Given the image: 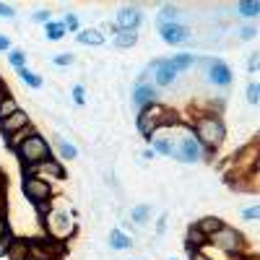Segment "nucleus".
I'll return each instance as SVG.
<instances>
[{
  "label": "nucleus",
  "instance_id": "37998d69",
  "mask_svg": "<svg viewBox=\"0 0 260 260\" xmlns=\"http://www.w3.org/2000/svg\"><path fill=\"white\" fill-rule=\"evenodd\" d=\"M190 260H211V257H208V255H206V252H201V250H195V252H192V257H190Z\"/></svg>",
  "mask_w": 260,
  "mask_h": 260
},
{
  "label": "nucleus",
  "instance_id": "39448f33",
  "mask_svg": "<svg viewBox=\"0 0 260 260\" xmlns=\"http://www.w3.org/2000/svg\"><path fill=\"white\" fill-rule=\"evenodd\" d=\"M24 195L29 201H34L37 206H45L52 198V185L47 180H37V177H26L24 180Z\"/></svg>",
  "mask_w": 260,
  "mask_h": 260
},
{
  "label": "nucleus",
  "instance_id": "de8ad7c7",
  "mask_svg": "<svg viewBox=\"0 0 260 260\" xmlns=\"http://www.w3.org/2000/svg\"><path fill=\"white\" fill-rule=\"evenodd\" d=\"M247 260H257V257H247Z\"/></svg>",
  "mask_w": 260,
  "mask_h": 260
},
{
  "label": "nucleus",
  "instance_id": "79ce46f5",
  "mask_svg": "<svg viewBox=\"0 0 260 260\" xmlns=\"http://www.w3.org/2000/svg\"><path fill=\"white\" fill-rule=\"evenodd\" d=\"M11 47V42H8V37H3V34H0V52H6Z\"/></svg>",
  "mask_w": 260,
  "mask_h": 260
},
{
  "label": "nucleus",
  "instance_id": "dca6fc26",
  "mask_svg": "<svg viewBox=\"0 0 260 260\" xmlns=\"http://www.w3.org/2000/svg\"><path fill=\"white\" fill-rule=\"evenodd\" d=\"M224 226V221L221 219H216V216H208V219H201L198 224H195V229H198L203 237H211L213 232H219Z\"/></svg>",
  "mask_w": 260,
  "mask_h": 260
},
{
  "label": "nucleus",
  "instance_id": "6ab92c4d",
  "mask_svg": "<svg viewBox=\"0 0 260 260\" xmlns=\"http://www.w3.org/2000/svg\"><path fill=\"white\" fill-rule=\"evenodd\" d=\"M169 62V68L175 71V73H182V71H187L190 65L195 62V57L192 55H177V57H172V60H167Z\"/></svg>",
  "mask_w": 260,
  "mask_h": 260
},
{
  "label": "nucleus",
  "instance_id": "a211bd4d",
  "mask_svg": "<svg viewBox=\"0 0 260 260\" xmlns=\"http://www.w3.org/2000/svg\"><path fill=\"white\" fill-rule=\"evenodd\" d=\"M78 42H81V45H94V47H99L102 42H104V34L96 31V29H86V31L78 34Z\"/></svg>",
  "mask_w": 260,
  "mask_h": 260
},
{
  "label": "nucleus",
  "instance_id": "a878e982",
  "mask_svg": "<svg viewBox=\"0 0 260 260\" xmlns=\"http://www.w3.org/2000/svg\"><path fill=\"white\" fill-rule=\"evenodd\" d=\"M130 216H133V221H136V224H146V221H148V216H151V208H148V206H136Z\"/></svg>",
  "mask_w": 260,
  "mask_h": 260
},
{
  "label": "nucleus",
  "instance_id": "423d86ee",
  "mask_svg": "<svg viewBox=\"0 0 260 260\" xmlns=\"http://www.w3.org/2000/svg\"><path fill=\"white\" fill-rule=\"evenodd\" d=\"M172 156L175 159H180V161H185V164H195L201 156H203V146L195 141L192 136H185L177 146H175V151H172Z\"/></svg>",
  "mask_w": 260,
  "mask_h": 260
},
{
  "label": "nucleus",
  "instance_id": "bb28decb",
  "mask_svg": "<svg viewBox=\"0 0 260 260\" xmlns=\"http://www.w3.org/2000/svg\"><path fill=\"white\" fill-rule=\"evenodd\" d=\"M177 16H180V8H177V6H164V8H161V18H164V24H175Z\"/></svg>",
  "mask_w": 260,
  "mask_h": 260
},
{
  "label": "nucleus",
  "instance_id": "ea45409f",
  "mask_svg": "<svg viewBox=\"0 0 260 260\" xmlns=\"http://www.w3.org/2000/svg\"><path fill=\"white\" fill-rule=\"evenodd\" d=\"M8 247H11V240H0V257L8 255Z\"/></svg>",
  "mask_w": 260,
  "mask_h": 260
},
{
  "label": "nucleus",
  "instance_id": "72a5a7b5",
  "mask_svg": "<svg viewBox=\"0 0 260 260\" xmlns=\"http://www.w3.org/2000/svg\"><path fill=\"white\" fill-rule=\"evenodd\" d=\"M26 136H31V130H29V127H24V130H18V133H16V136H13V141H11V146H13V148H16V146H18V143H21V141H24V138H26Z\"/></svg>",
  "mask_w": 260,
  "mask_h": 260
},
{
  "label": "nucleus",
  "instance_id": "473e14b6",
  "mask_svg": "<svg viewBox=\"0 0 260 260\" xmlns=\"http://www.w3.org/2000/svg\"><path fill=\"white\" fill-rule=\"evenodd\" d=\"M73 60H76V57H73V52H65V55H57L52 62H55V65H71Z\"/></svg>",
  "mask_w": 260,
  "mask_h": 260
},
{
  "label": "nucleus",
  "instance_id": "c756f323",
  "mask_svg": "<svg viewBox=\"0 0 260 260\" xmlns=\"http://www.w3.org/2000/svg\"><path fill=\"white\" fill-rule=\"evenodd\" d=\"M187 237H190V245H198V247H203V245L208 242V237H203V234H201L198 229H195V226L190 229V234H187Z\"/></svg>",
  "mask_w": 260,
  "mask_h": 260
},
{
  "label": "nucleus",
  "instance_id": "a18cd8bd",
  "mask_svg": "<svg viewBox=\"0 0 260 260\" xmlns=\"http://www.w3.org/2000/svg\"><path fill=\"white\" fill-rule=\"evenodd\" d=\"M8 94H6V89H3V83H0V99H6Z\"/></svg>",
  "mask_w": 260,
  "mask_h": 260
},
{
  "label": "nucleus",
  "instance_id": "c85d7f7f",
  "mask_svg": "<svg viewBox=\"0 0 260 260\" xmlns=\"http://www.w3.org/2000/svg\"><path fill=\"white\" fill-rule=\"evenodd\" d=\"M8 60H11V65H13V68H24V60H26V55L24 52H21V50H13L11 55H8Z\"/></svg>",
  "mask_w": 260,
  "mask_h": 260
},
{
  "label": "nucleus",
  "instance_id": "ddd939ff",
  "mask_svg": "<svg viewBox=\"0 0 260 260\" xmlns=\"http://www.w3.org/2000/svg\"><path fill=\"white\" fill-rule=\"evenodd\" d=\"M154 99H156V89L151 83H138L136 89H133V102H136V107H148V104H154Z\"/></svg>",
  "mask_w": 260,
  "mask_h": 260
},
{
  "label": "nucleus",
  "instance_id": "7ed1b4c3",
  "mask_svg": "<svg viewBox=\"0 0 260 260\" xmlns=\"http://www.w3.org/2000/svg\"><path fill=\"white\" fill-rule=\"evenodd\" d=\"M16 154L21 156V161H24L26 167H34L39 161L50 159V143L42 138V136L31 133V136H26L24 141L16 146Z\"/></svg>",
  "mask_w": 260,
  "mask_h": 260
},
{
  "label": "nucleus",
  "instance_id": "c9c22d12",
  "mask_svg": "<svg viewBox=\"0 0 260 260\" xmlns=\"http://www.w3.org/2000/svg\"><path fill=\"white\" fill-rule=\"evenodd\" d=\"M255 34H257L255 26H242V29H240V37H242V39H255Z\"/></svg>",
  "mask_w": 260,
  "mask_h": 260
},
{
  "label": "nucleus",
  "instance_id": "393cba45",
  "mask_svg": "<svg viewBox=\"0 0 260 260\" xmlns=\"http://www.w3.org/2000/svg\"><path fill=\"white\" fill-rule=\"evenodd\" d=\"M18 110V107H16V102L11 99V96H6V99H0V120H6L8 115H13Z\"/></svg>",
  "mask_w": 260,
  "mask_h": 260
},
{
  "label": "nucleus",
  "instance_id": "4be33fe9",
  "mask_svg": "<svg viewBox=\"0 0 260 260\" xmlns=\"http://www.w3.org/2000/svg\"><path fill=\"white\" fill-rule=\"evenodd\" d=\"M237 11H240L242 16H257L260 13V3L257 0H242V3L237 6Z\"/></svg>",
  "mask_w": 260,
  "mask_h": 260
},
{
  "label": "nucleus",
  "instance_id": "5701e85b",
  "mask_svg": "<svg viewBox=\"0 0 260 260\" xmlns=\"http://www.w3.org/2000/svg\"><path fill=\"white\" fill-rule=\"evenodd\" d=\"M57 148H60V156H65V159H76L78 156V148L73 143H68V141H62V138H57Z\"/></svg>",
  "mask_w": 260,
  "mask_h": 260
},
{
  "label": "nucleus",
  "instance_id": "0eeeda50",
  "mask_svg": "<svg viewBox=\"0 0 260 260\" xmlns=\"http://www.w3.org/2000/svg\"><path fill=\"white\" fill-rule=\"evenodd\" d=\"M159 34H161V39L167 42V45H182V42H187L190 39V29L187 26H182V24H159Z\"/></svg>",
  "mask_w": 260,
  "mask_h": 260
},
{
  "label": "nucleus",
  "instance_id": "f8f14e48",
  "mask_svg": "<svg viewBox=\"0 0 260 260\" xmlns=\"http://www.w3.org/2000/svg\"><path fill=\"white\" fill-rule=\"evenodd\" d=\"M26 172H29V177L34 175V177H39V175H55V177H65V172H62V167L57 164V161H52V156L50 159H45V161H39V164H34V167H26Z\"/></svg>",
  "mask_w": 260,
  "mask_h": 260
},
{
  "label": "nucleus",
  "instance_id": "f3484780",
  "mask_svg": "<svg viewBox=\"0 0 260 260\" xmlns=\"http://www.w3.org/2000/svg\"><path fill=\"white\" fill-rule=\"evenodd\" d=\"M110 245H112L115 250H127V247H133V240H130L125 232L112 229V234H110Z\"/></svg>",
  "mask_w": 260,
  "mask_h": 260
},
{
  "label": "nucleus",
  "instance_id": "e433bc0d",
  "mask_svg": "<svg viewBox=\"0 0 260 260\" xmlns=\"http://www.w3.org/2000/svg\"><path fill=\"white\" fill-rule=\"evenodd\" d=\"M83 94H86V91H83V86H73V99H76L78 104H83V99H86Z\"/></svg>",
  "mask_w": 260,
  "mask_h": 260
},
{
  "label": "nucleus",
  "instance_id": "aec40b11",
  "mask_svg": "<svg viewBox=\"0 0 260 260\" xmlns=\"http://www.w3.org/2000/svg\"><path fill=\"white\" fill-rule=\"evenodd\" d=\"M138 42V31H117L115 34V47H133Z\"/></svg>",
  "mask_w": 260,
  "mask_h": 260
},
{
  "label": "nucleus",
  "instance_id": "f704fd0d",
  "mask_svg": "<svg viewBox=\"0 0 260 260\" xmlns=\"http://www.w3.org/2000/svg\"><path fill=\"white\" fill-rule=\"evenodd\" d=\"M0 16H3V18H13L16 16V8L8 6V3H0Z\"/></svg>",
  "mask_w": 260,
  "mask_h": 260
},
{
  "label": "nucleus",
  "instance_id": "9b49d317",
  "mask_svg": "<svg viewBox=\"0 0 260 260\" xmlns=\"http://www.w3.org/2000/svg\"><path fill=\"white\" fill-rule=\"evenodd\" d=\"M24 127H29V115L24 110H16L6 120H0V130H3L6 136H16L18 130H24Z\"/></svg>",
  "mask_w": 260,
  "mask_h": 260
},
{
  "label": "nucleus",
  "instance_id": "09e8293b",
  "mask_svg": "<svg viewBox=\"0 0 260 260\" xmlns=\"http://www.w3.org/2000/svg\"><path fill=\"white\" fill-rule=\"evenodd\" d=\"M172 260H177V257H172Z\"/></svg>",
  "mask_w": 260,
  "mask_h": 260
},
{
  "label": "nucleus",
  "instance_id": "6e6552de",
  "mask_svg": "<svg viewBox=\"0 0 260 260\" xmlns=\"http://www.w3.org/2000/svg\"><path fill=\"white\" fill-rule=\"evenodd\" d=\"M47 226L55 237H65V234H71L73 232V216L71 213H62V211H52L50 213V219H47Z\"/></svg>",
  "mask_w": 260,
  "mask_h": 260
},
{
  "label": "nucleus",
  "instance_id": "b1692460",
  "mask_svg": "<svg viewBox=\"0 0 260 260\" xmlns=\"http://www.w3.org/2000/svg\"><path fill=\"white\" fill-rule=\"evenodd\" d=\"M18 76H21V81H24V83L34 86V89H39V86H42V78H39L37 73H31L29 68H21V71H18Z\"/></svg>",
  "mask_w": 260,
  "mask_h": 260
},
{
  "label": "nucleus",
  "instance_id": "20e7f679",
  "mask_svg": "<svg viewBox=\"0 0 260 260\" xmlns=\"http://www.w3.org/2000/svg\"><path fill=\"white\" fill-rule=\"evenodd\" d=\"M208 242H213L216 247L224 250V252H240L245 247V237L237 229H232V226H221L219 232H213L208 237Z\"/></svg>",
  "mask_w": 260,
  "mask_h": 260
},
{
  "label": "nucleus",
  "instance_id": "49530a36",
  "mask_svg": "<svg viewBox=\"0 0 260 260\" xmlns=\"http://www.w3.org/2000/svg\"><path fill=\"white\" fill-rule=\"evenodd\" d=\"M24 260H34V257H31V255H26V257H24Z\"/></svg>",
  "mask_w": 260,
  "mask_h": 260
},
{
  "label": "nucleus",
  "instance_id": "f257e3e1",
  "mask_svg": "<svg viewBox=\"0 0 260 260\" xmlns=\"http://www.w3.org/2000/svg\"><path fill=\"white\" fill-rule=\"evenodd\" d=\"M172 122H175V117H172L169 110H164L161 104H148V107H143L141 115H138V133L151 138L156 130L169 127Z\"/></svg>",
  "mask_w": 260,
  "mask_h": 260
},
{
  "label": "nucleus",
  "instance_id": "a19ab883",
  "mask_svg": "<svg viewBox=\"0 0 260 260\" xmlns=\"http://www.w3.org/2000/svg\"><path fill=\"white\" fill-rule=\"evenodd\" d=\"M257 62H260V55L252 52V57H250V71H257Z\"/></svg>",
  "mask_w": 260,
  "mask_h": 260
},
{
  "label": "nucleus",
  "instance_id": "58836bf2",
  "mask_svg": "<svg viewBox=\"0 0 260 260\" xmlns=\"http://www.w3.org/2000/svg\"><path fill=\"white\" fill-rule=\"evenodd\" d=\"M34 21H45V24H47V21H50V11H37Z\"/></svg>",
  "mask_w": 260,
  "mask_h": 260
},
{
  "label": "nucleus",
  "instance_id": "7c9ffc66",
  "mask_svg": "<svg viewBox=\"0 0 260 260\" xmlns=\"http://www.w3.org/2000/svg\"><path fill=\"white\" fill-rule=\"evenodd\" d=\"M247 102H250V104H257V102H260V86H257V83H250V86H247Z\"/></svg>",
  "mask_w": 260,
  "mask_h": 260
},
{
  "label": "nucleus",
  "instance_id": "412c9836",
  "mask_svg": "<svg viewBox=\"0 0 260 260\" xmlns=\"http://www.w3.org/2000/svg\"><path fill=\"white\" fill-rule=\"evenodd\" d=\"M45 31H47V39H50V42H57V39L65 37V26L60 24V21H47Z\"/></svg>",
  "mask_w": 260,
  "mask_h": 260
},
{
  "label": "nucleus",
  "instance_id": "9d476101",
  "mask_svg": "<svg viewBox=\"0 0 260 260\" xmlns=\"http://www.w3.org/2000/svg\"><path fill=\"white\" fill-rule=\"evenodd\" d=\"M206 68H208V81L216 86H229L232 83V71L229 65L221 60H206Z\"/></svg>",
  "mask_w": 260,
  "mask_h": 260
},
{
  "label": "nucleus",
  "instance_id": "1a4fd4ad",
  "mask_svg": "<svg viewBox=\"0 0 260 260\" xmlns=\"http://www.w3.org/2000/svg\"><path fill=\"white\" fill-rule=\"evenodd\" d=\"M141 21H143L141 8L127 6V8H122V11L117 13V29H120V31H136V29L141 26Z\"/></svg>",
  "mask_w": 260,
  "mask_h": 260
},
{
  "label": "nucleus",
  "instance_id": "2eb2a0df",
  "mask_svg": "<svg viewBox=\"0 0 260 260\" xmlns=\"http://www.w3.org/2000/svg\"><path fill=\"white\" fill-rule=\"evenodd\" d=\"M175 76H177V73L169 68L167 60H156V73H154L156 86H172V83H175Z\"/></svg>",
  "mask_w": 260,
  "mask_h": 260
},
{
  "label": "nucleus",
  "instance_id": "f03ea898",
  "mask_svg": "<svg viewBox=\"0 0 260 260\" xmlns=\"http://www.w3.org/2000/svg\"><path fill=\"white\" fill-rule=\"evenodd\" d=\"M192 138L201 146H208V148L219 146L224 141V122L213 115H203V117L195 120V136Z\"/></svg>",
  "mask_w": 260,
  "mask_h": 260
},
{
  "label": "nucleus",
  "instance_id": "c03bdc74",
  "mask_svg": "<svg viewBox=\"0 0 260 260\" xmlns=\"http://www.w3.org/2000/svg\"><path fill=\"white\" fill-rule=\"evenodd\" d=\"M3 211H6V198H3V190H0V216H3Z\"/></svg>",
  "mask_w": 260,
  "mask_h": 260
},
{
  "label": "nucleus",
  "instance_id": "4468645a",
  "mask_svg": "<svg viewBox=\"0 0 260 260\" xmlns=\"http://www.w3.org/2000/svg\"><path fill=\"white\" fill-rule=\"evenodd\" d=\"M151 138H154V151H159V154H164V156H172V151H175V138H172L167 130H156Z\"/></svg>",
  "mask_w": 260,
  "mask_h": 260
},
{
  "label": "nucleus",
  "instance_id": "cd10ccee",
  "mask_svg": "<svg viewBox=\"0 0 260 260\" xmlns=\"http://www.w3.org/2000/svg\"><path fill=\"white\" fill-rule=\"evenodd\" d=\"M60 24L65 26V31H78V16L76 13H65V18L60 21Z\"/></svg>",
  "mask_w": 260,
  "mask_h": 260
},
{
  "label": "nucleus",
  "instance_id": "4c0bfd02",
  "mask_svg": "<svg viewBox=\"0 0 260 260\" xmlns=\"http://www.w3.org/2000/svg\"><path fill=\"white\" fill-rule=\"evenodd\" d=\"M6 234H8V221L6 216H0V240H6Z\"/></svg>",
  "mask_w": 260,
  "mask_h": 260
},
{
  "label": "nucleus",
  "instance_id": "2f4dec72",
  "mask_svg": "<svg viewBox=\"0 0 260 260\" xmlns=\"http://www.w3.org/2000/svg\"><path fill=\"white\" fill-rule=\"evenodd\" d=\"M260 216V206H252V208H245L242 211V219H247V221H255Z\"/></svg>",
  "mask_w": 260,
  "mask_h": 260
}]
</instances>
